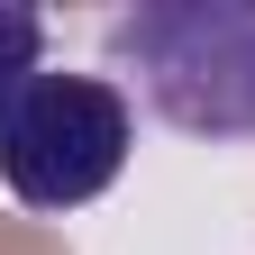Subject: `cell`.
I'll use <instances>...</instances> for the list:
<instances>
[{
  "mask_svg": "<svg viewBox=\"0 0 255 255\" xmlns=\"http://www.w3.org/2000/svg\"><path fill=\"white\" fill-rule=\"evenodd\" d=\"M137 119L110 82L91 73H37L18 91V110L0 119V173L27 210H82L128 173Z\"/></svg>",
  "mask_w": 255,
  "mask_h": 255,
  "instance_id": "6da1fadb",
  "label": "cell"
},
{
  "mask_svg": "<svg viewBox=\"0 0 255 255\" xmlns=\"http://www.w3.org/2000/svg\"><path fill=\"white\" fill-rule=\"evenodd\" d=\"M37 55H46V27L27 9H0V119L18 110V91L37 82Z\"/></svg>",
  "mask_w": 255,
  "mask_h": 255,
  "instance_id": "7a4b0ae2",
  "label": "cell"
}]
</instances>
